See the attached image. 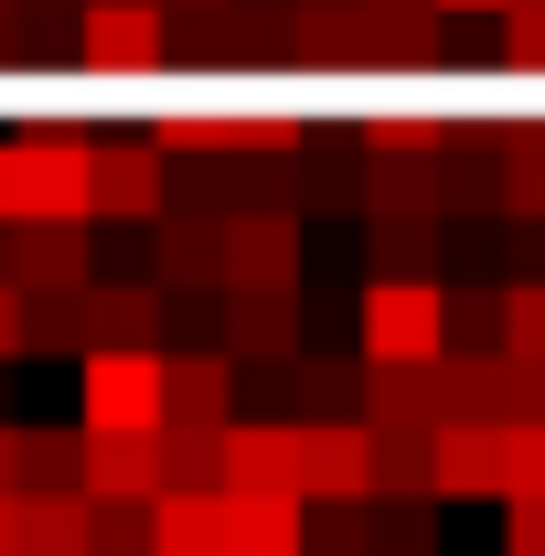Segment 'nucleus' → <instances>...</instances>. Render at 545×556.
Wrapping results in <instances>:
<instances>
[{
	"instance_id": "nucleus-1",
	"label": "nucleus",
	"mask_w": 545,
	"mask_h": 556,
	"mask_svg": "<svg viewBox=\"0 0 545 556\" xmlns=\"http://www.w3.org/2000/svg\"><path fill=\"white\" fill-rule=\"evenodd\" d=\"M97 214V139L22 129L11 139V225H86Z\"/></svg>"
},
{
	"instance_id": "nucleus-2",
	"label": "nucleus",
	"mask_w": 545,
	"mask_h": 556,
	"mask_svg": "<svg viewBox=\"0 0 545 556\" xmlns=\"http://www.w3.org/2000/svg\"><path fill=\"white\" fill-rule=\"evenodd\" d=\"M150 150H161V161H204V150L300 161V150H310V118H289V108H161V118H150Z\"/></svg>"
},
{
	"instance_id": "nucleus-3",
	"label": "nucleus",
	"mask_w": 545,
	"mask_h": 556,
	"mask_svg": "<svg viewBox=\"0 0 545 556\" xmlns=\"http://www.w3.org/2000/svg\"><path fill=\"white\" fill-rule=\"evenodd\" d=\"M449 353V289L439 278H375L364 289V364H439Z\"/></svg>"
},
{
	"instance_id": "nucleus-4",
	"label": "nucleus",
	"mask_w": 545,
	"mask_h": 556,
	"mask_svg": "<svg viewBox=\"0 0 545 556\" xmlns=\"http://www.w3.org/2000/svg\"><path fill=\"white\" fill-rule=\"evenodd\" d=\"M75 428H161V343L86 353V407H75Z\"/></svg>"
},
{
	"instance_id": "nucleus-5",
	"label": "nucleus",
	"mask_w": 545,
	"mask_h": 556,
	"mask_svg": "<svg viewBox=\"0 0 545 556\" xmlns=\"http://www.w3.org/2000/svg\"><path fill=\"white\" fill-rule=\"evenodd\" d=\"M75 43H86L97 75H161L172 11H161V0H86V11H75Z\"/></svg>"
},
{
	"instance_id": "nucleus-6",
	"label": "nucleus",
	"mask_w": 545,
	"mask_h": 556,
	"mask_svg": "<svg viewBox=\"0 0 545 556\" xmlns=\"http://www.w3.org/2000/svg\"><path fill=\"white\" fill-rule=\"evenodd\" d=\"M300 492L310 503H375V428L364 417H300Z\"/></svg>"
},
{
	"instance_id": "nucleus-7",
	"label": "nucleus",
	"mask_w": 545,
	"mask_h": 556,
	"mask_svg": "<svg viewBox=\"0 0 545 556\" xmlns=\"http://www.w3.org/2000/svg\"><path fill=\"white\" fill-rule=\"evenodd\" d=\"M214 482L225 492H300V428H289V417H225ZM300 503H310V492H300Z\"/></svg>"
},
{
	"instance_id": "nucleus-8",
	"label": "nucleus",
	"mask_w": 545,
	"mask_h": 556,
	"mask_svg": "<svg viewBox=\"0 0 545 556\" xmlns=\"http://www.w3.org/2000/svg\"><path fill=\"white\" fill-rule=\"evenodd\" d=\"M300 289V214H225V300Z\"/></svg>"
},
{
	"instance_id": "nucleus-9",
	"label": "nucleus",
	"mask_w": 545,
	"mask_h": 556,
	"mask_svg": "<svg viewBox=\"0 0 545 556\" xmlns=\"http://www.w3.org/2000/svg\"><path fill=\"white\" fill-rule=\"evenodd\" d=\"M161 482H172L161 428H86V492L97 503H150Z\"/></svg>"
},
{
	"instance_id": "nucleus-10",
	"label": "nucleus",
	"mask_w": 545,
	"mask_h": 556,
	"mask_svg": "<svg viewBox=\"0 0 545 556\" xmlns=\"http://www.w3.org/2000/svg\"><path fill=\"white\" fill-rule=\"evenodd\" d=\"M225 417H236V364L225 353H161V428L214 439Z\"/></svg>"
},
{
	"instance_id": "nucleus-11",
	"label": "nucleus",
	"mask_w": 545,
	"mask_h": 556,
	"mask_svg": "<svg viewBox=\"0 0 545 556\" xmlns=\"http://www.w3.org/2000/svg\"><path fill=\"white\" fill-rule=\"evenodd\" d=\"M139 556H225V482H161L150 492V525H139Z\"/></svg>"
},
{
	"instance_id": "nucleus-12",
	"label": "nucleus",
	"mask_w": 545,
	"mask_h": 556,
	"mask_svg": "<svg viewBox=\"0 0 545 556\" xmlns=\"http://www.w3.org/2000/svg\"><path fill=\"white\" fill-rule=\"evenodd\" d=\"M428 492H492L503 503V417H439V450H428Z\"/></svg>"
},
{
	"instance_id": "nucleus-13",
	"label": "nucleus",
	"mask_w": 545,
	"mask_h": 556,
	"mask_svg": "<svg viewBox=\"0 0 545 556\" xmlns=\"http://www.w3.org/2000/svg\"><path fill=\"white\" fill-rule=\"evenodd\" d=\"M225 364H289L300 353V289H257V300H225V332H214Z\"/></svg>"
},
{
	"instance_id": "nucleus-14",
	"label": "nucleus",
	"mask_w": 545,
	"mask_h": 556,
	"mask_svg": "<svg viewBox=\"0 0 545 556\" xmlns=\"http://www.w3.org/2000/svg\"><path fill=\"white\" fill-rule=\"evenodd\" d=\"M310 503L300 492H225V556H300Z\"/></svg>"
},
{
	"instance_id": "nucleus-15",
	"label": "nucleus",
	"mask_w": 545,
	"mask_h": 556,
	"mask_svg": "<svg viewBox=\"0 0 545 556\" xmlns=\"http://www.w3.org/2000/svg\"><path fill=\"white\" fill-rule=\"evenodd\" d=\"M97 214H118V225L161 214V150L150 139H97Z\"/></svg>"
},
{
	"instance_id": "nucleus-16",
	"label": "nucleus",
	"mask_w": 545,
	"mask_h": 556,
	"mask_svg": "<svg viewBox=\"0 0 545 556\" xmlns=\"http://www.w3.org/2000/svg\"><path fill=\"white\" fill-rule=\"evenodd\" d=\"M22 556H97V492H22Z\"/></svg>"
},
{
	"instance_id": "nucleus-17",
	"label": "nucleus",
	"mask_w": 545,
	"mask_h": 556,
	"mask_svg": "<svg viewBox=\"0 0 545 556\" xmlns=\"http://www.w3.org/2000/svg\"><path fill=\"white\" fill-rule=\"evenodd\" d=\"M364 428H439V375L428 364H364Z\"/></svg>"
},
{
	"instance_id": "nucleus-18",
	"label": "nucleus",
	"mask_w": 545,
	"mask_h": 556,
	"mask_svg": "<svg viewBox=\"0 0 545 556\" xmlns=\"http://www.w3.org/2000/svg\"><path fill=\"white\" fill-rule=\"evenodd\" d=\"M161 289H225V225H161Z\"/></svg>"
},
{
	"instance_id": "nucleus-19",
	"label": "nucleus",
	"mask_w": 545,
	"mask_h": 556,
	"mask_svg": "<svg viewBox=\"0 0 545 556\" xmlns=\"http://www.w3.org/2000/svg\"><path fill=\"white\" fill-rule=\"evenodd\" d=\"M439 417H503V353H439Z\"/></svg>"
},
{
	"instance_id": "nucleus-20",
	"label": "nucleus",
	"mask_w": 545,
	"mask_h": 556,
	"mask_svg": "<svg viewBox=\"0 0 545 556\" xmlns=\"http://www.w3.org/2000/svg\"><path fill=\"white\" fill-rule=\"evenodd\" d=\"M364 150L375 161H439L449 150V118L439 108H364Z\"/></svg>"
},
{
	"instance_id": "nucleus-21",
	"label": "nucleus",
	"mask_w": 545,
	"mask_h": 556,
	"mask_svg": "<svg viewBox=\"0 0 545 556\" xmlns=\"http://www.w3.org/2000/svg\"><path fill=\"white\" fill-rule=\"evenodd\" d=\"M492 193H503V214H545V129H503V161H492Z\"/></svg>"
},
{
	"instance_id": "nucleus-22",
	"label": "nucleus",
	"mask_w": 545,
	"mask_h": 556,
	"mask_svg": "<svg viewBox=\"0 0 545 556\" xmlns=\"http://www.w3.org/2000/svg\"><path fill=\"white\" fill-rule=\"evenodd\" d=\"M150 332H161V300H150V289H86V353L150 343Z\"/></svg>"
},
{
	"instance_id": "nucleus-23",
	"label": "nucleus",
	"mask_w": 545,
	"mask_h": 556,
	"mask_svg": "<svg viewBox=\"0 0 545 556\" xmlns=\"http://www.w3.org/2000/svg\"><path fill=\"white\" fill-rule=\"evenodd\" d=\"M503 503H545V417H503Z\"/></svg>"
},
{
	"instance_id": "nucleus-24",
	"label": "nucleus",
	"mask_w": 545,
	"mask_h": 556,
	"mask_svg": "<svg viewBox=\"0 0 545 556\" xmlns=\"http://www.w3.org/2000/svg\"><path fill=\"white\" fill-rule=\"evenodd\" d=\"M364 204L375 214H439V161H385L364 182Z\"/></svg>"
},
{
	"instance_id": "nucleus-25",
	"label": "nucleus",
	"mask_w": 545,
	"mask_h": 556,
	"mask_svg": "<svg viewBox=\"0 0 545 556\" xmlns=\"http://www.w3.org/2000/svg\"><path fill=\"white\" fill-rule=\"evenodd\" d=\"M503 364H545V278L503 289Z\"/></svg>"
},
{
	"instance_id": "nucleus-26",
	"label": "nucleus",
	"mask_w": 545,
	"mask_h": 556,
	"mask_svg": "<svg viewBox=\"0 0 545 556\" xmlns=\"http://www.w3.org/2000/svg\"><path fill=\"white\" fill-rule=\"evenodd\" d=\"M428 257H439V225H417V214H396V225L375 236V268L385 278H428Z\"/></svg>"
},
{
	"instance_id": "nucleus-27",
	"label": "nucleus",
	"mask_w": 545,
	"mask_h": 556,
	"mask_svg": "<svg viewBox=\"0 0 545 556\" xmlns=\"http://www.w3.org/2000/svg\"><path fill=\"white\" fill-rule=\"evenodd\" d=\"M503 54H514V75H545V0L503 11Z\"/></svg>"
},
{
	"instance_id": "nucleus-28",
	"label": "nucleus",
	"mask_w": 545,
	"mask_h": 556,
	"mask_svg": "<svg viewBox=\"0 0 545 556\" xmlns=\"http://www.w3.org/2000/svg\"><path fill=\"white\" fill-rule=\"evenodd\" d=\"M503 556H545V503H503Z\"/></svg>"
},
{
	"instance_id": "nucleus-29",
	"label": "nucleus",
	"mask_w": 545,
	"mask_h": 556,
	"mask_svg": "<svg viewBox=\"0 0 545 556\" xmlns=\"http://www.w3.org/2000/svg\"><path fill=\"white\" fill-rule=\"evenodd\" d=\"M11 353H33V300L0 278V364H11Z\"/></svg>"
},
{
	"instance_id": "nucleus-30",
	"label": "nucleus",
	"mask_w": 545,
	"mask_h": 556,
	"mask_svg": "<svg viewBox=\"0 0 545 556\" xmlns=\"http://www.w3.org/2000/svg\"><path fill=\"white\" fill-rule=\"evenodd\" d=\"M0 556H22V482L0 492Z\"/></svg>"
},
{
	"instance_id": "nucleus-31",
	"label": "nucleus",
	"mask_w": 545,
	"mask_h": 556,
	"mask_svg": "<svg viewBox=\"0 0 545 556\" xmlns=\"http://www.w3.org/2000/svg\"><path fill=\"white\" fill-rule=\"evenodd\" d=\"M22 482V428H0V492Z\"/></svg>"
},
{
	"instance_id": "nucleus-32",
	"label": "nucleus",
	"mask_w": 545,
	"mask_h": 556,
	"mask_svg": "<svg viewBox=\"0 0 545 556\" xmlns=\"http://www.w3.org/2000/svg\"><path fill=\"white\" fill-rule=\"evenodd\" d=\"M0 225H11V139H0Z\"/></svg>"
},
{
	"instance_id": "nucleus-33",
	"label": "nucleus",
	"mask_w": 545,
	"mask_h": 556,
	"mask_svg": "<svg viewBox=\"0 0 545 556\" xmlns=\"http://www.w3.org/2000/svg\"><path fill=\"white\" fill-rule=\"evenodd\" d=\"M428 11H503V0H428Z\"/></svg>"
},
{
	"instance_id": "nucleus-34",
	"label": "nucleus",
	"mask_w": 545,
	"mask_h": 556,
	"mask_svg": "<svg viewBox=\"0 0 545 556\" xmlns=\"http://www.w3.org/2000/svg\"><path fill=\"white\" fill-rule=\"evenodd\" d=\"M503 11H514V0H503Z\"/></svg>"
},
{
	"instance_id": "nucleus-35",
	"label": "nucleus",
	"mask_w": 545,
	"mask_h": 556,
	"mask_svg": "<svg viewBox=\"0 0 545 556\" xmlns=\"http://www.w3.org/2000/svg\"><path fill=\"white\" fill-rule=\"evenodd\" d=\"M193 11H204V0H193Z\"/></svg>"
}]
</instances>
